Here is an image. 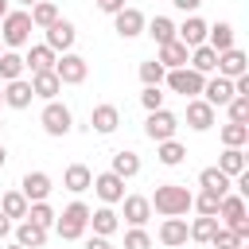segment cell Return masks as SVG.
Returning <instances> with one entry per match:
<instances>
[{"instance_id":"obj_39","label":"cell","mask_w":249,"mask_h":249,"mask_svg":"<svg viewBox=\"0 0 249 249\" xmlns=\"http://www.w3.org/2000/svg\"><path fill=\"white\" fill-rule=\"evenodd\" d=\"M27 218L35 222V226H43V230H51L54 226V210H51V202L43 198V202H27Z\"/></svg>"},{"instance_id":"obj_54","label":"cell","mask_w":249,"mask_h":249,"mask_svg":"<svg viewBox=\"0 0 249 249\" xmlns=\"http://www.w3.org/2000/svg\"><path fill=\"white\" fill-rule=\"evenodd\" d=\"M0 132H4V121H0Z\"/></svg>"},{"instance_id":"obj_6","label":"cell","mask_w":249,"mask_h":249,"mask_svg":"<svg viewBox=\"0 0 249 249\" xmlns=\"http://www.w3.org/2000/svg\"><path fill=\"white\" fill-rule=\"evenodd\" d=\"M175 132H179V117H175L171 109H152V113H148V121H144V136H148L152 144L171 140Z\"/></svg>"},{"instance_id":"obj_13","label":"cell","mask_w":249,"mask_h":249,"mask_svg":"<svg viewBox=\"0 0 249 249\" xmlns=\"http://www.w3.org/2000/svg\"><path fill=\"white\" fill-rule=\"evenodd\" d=\"M117 124H121V109H117V105H109V101L93 105V113H89V128H93L97 136H109V132H117Z\"/></svg>"},{"instance_id":"obj_2","label":"cell","mask_w":249,"mask_h":249,"mask_svg":"<svg viewBox=\"0 0 249 249\" xmlns=\"http://www.w3.org/2000/svg\"><path fill=\"white\" fill-rule=\"evenodd\" d=\"M54 230H58L62 241H78V237L89 230V206H86L82 198H74L62 214H54Z\"/></svg>"},{"instance_id":"obj_20","label":"cell","mask_w":249,"mask_h":249,"mask_svg":"<svg viewBox=\"0 0 249 249\" xmlns=\"http://www.w3.org/2000/svg\"><path fill=\"white\" fill-rule=\"evenodd\" d=\"M89 226H93L97 237H113L121 230V218H117L113 206H97V210H89Z\"/></svg>"},{"instance_id":"obj_25","label":"cell","mask_w":249,"mask_h":249,"mask_svg":"<svg viewBox=\"0 0 249 249\" xmlns=\"http://www.w3.org/2000/svg\"><path fill=\"white\" fill-rule=\"evenodd\" d=\"M121 202H124V222H128V226H144V222L152 218V202H148L144 195H124Z\"/></svg>"},{"instance_id":"obj_49","label":"cell","mask_w":249,"mask_h":249,"mask_svg":"<svg viewBox=\"0 0 249 249\" xmlns=\"http://www.w3.org/2000/svg\"><path fill=\"white\" fill-rule=\"evenodd\" d=\"M4 16H8V0H0V19H4Z\"/></svg>"},{"instance_id":"obj_33","label":"cell","mask_w":249,"mask_h":249,"mask_svg":"<svg viewBox=\"0 0 249 249\" xmlns=\"http://www.w3.org/2000/svg\"><path fill=\"white\" fill-rule=\"evenodd\" d=\"M218 226H222V222H218L214 214H198V218L187 226V233H191V241H202V245H206V241L214 237V230H218Z\"/></svg>"},{"instance_id":"obj_53","label":"cell","mask_w":249,"mask_h":249,"mask_svg":"<svg viewBox=\"0 0 249 249\" xmlns=\"http://www.w3.org/2000/svg\"><path fill=\"white\" fill-rule=\"evenodd\" d=\"M8 249H23V245H8Z\"/></svg>"},{"instance_id":"obj_5","label":"cell","mask_w":249,"mask_h":249,"mask_svg":"<svg viewBox=\"0 0 249 249\" xmlns=\"http://www.w3.org/2000/svg\"><path fill=\"white\" fill-rule=\"evenodd\" d=\"M163 82L171 86V93L198 97V93H202V82H206V74H198V70H191V66H175V70H167V74H163Z\"/></svg>"},{"instance_id":"obj_37","label":"cell","mask_w":249,"mask_h":249,"mask_svg":"<svg viewBox=\"0 0 249 249\" xmlns=\"http://www.w3.org/2000/svg\"><path fill=\"white\" fill-rule=\"evenodd\" d=\"M27 16H31V23H35V27H51V23L58 19V8H54L51 0H35Z\"/></svg>"},{"instance_id":"obj_45","label":"cell","mask_w":249,"mask_h":249,"mask_svg":"<svg viewBox=\"0 0 249 249\" xmlns=\"http://www.w3.org/2000/svg\"><path fill=\"white\" fill-rule=\"evenodd\" d=\"M140 105L152 113V109H163V93H160V86H144V93H140Z\"/></svg>"},{"instance_id":"obj_15","label":"cell","mask_w":249,"mask_h":249,"mask_svg":"<svg viewBox=\"0 0 249 249\" xmlns=\"http://www.w3.org/2000/svg\"><path fill=\"white\" fill-rule=\"evenodd\" d=\"M249 218V210H245V195H222V202H218V222L222 226H237V222H245Z\"/></svg>"},{"instance_id":"obj_56","label":"cell","mask_w":249,"mask_h":249,"mask_svg":"<svg viewBox=\"0 0 249 249\" xmlns=\"http://www.w3.org/2000/svg\"><path fill=\"white\" fill-rule=\"evenodd\" d=\"M105 249H113V245H105Z\"/></svg>"},{"instance_id":"obj_17","label":"cell","mask_w":249,"mask_h":249,"mask_svg":"<svg viewBox=\"0 0 249 249\" xmlns=\"http://www.w3.org/2000/svg\"><path fill=\"white\" fill-rule=\"evenodd\" d=\"M206 19L202 16H187L183 19V27H175V39L183 43V47H198V43H206Z\"/></svg>"},{"instance_id":"obj_35","label":"cell","mask_w":249,"mask_h":249,"mask_svg":"<svg viewBox=\"0 0 249 249\" xmlns=\"http://www.w3.org/2000/svg\"><path fill=\"white\" fill-rule=\"evenodd\" d=\"M144 31L156 39V47H163V43H171V39H175V23H171L167 16H156V19H148V23H144Z\"/></svg>"},{"instance_id":"obj_21","label":"cell","mask_w":249,"mask_h":249,"mask_svg":"<svg viewBox=\"0 0 249 249\" xmlns=\"http://www.w3.org/2000/svg\"><path fill=\"white\" fill-rule=\"evenodd\" d=\"M12 233H16V245H23V249H43V245H47V230L35 226L31 218H23Z\"/></svg>"},{"instance_id":"obj_23","label":"cell","mask_w":249,"mask_h":249,"mask_svg":"<svg viewBox=\"0 0 249 249\" xmlns=\"http://www.w3.org/2000/svg\"><path fill=\"white\" fill-rule=\"evenodd\" d=\"M31 97H35V93H31V82H27V78H16V82L4 86V105H8V109H27Z\"/></svg>"},{"instance_id":"obj_18","label":"cell","mask_w":249,"mask_h":249,"mask_svg":"<svg viewBox=\"0 0 249 249\" xmlns=\"http://www.w3.org/2000/svg\"><path fill=\"white\" fill-rule=\"evenodd\" d=\"M187 241H191V233H187V222H183V218H163V222H160V245L179 249V245H187Z\"/></svg>"},{"instance_id":"obj_27","label":"cell","mask_w":249,"mask_h":249,"mask_svg":"<svg viewBox=\"0 0 249 249\" xmlns=\"http://www.w3.org/2000/svg\"><path fill=\"white\" fill-rule=\"evenodd\" d=\"M54 58H58V54H54L47 43H39V47H31V51L23 54V66H27L31 74H39V70H54Z\"/></svg>"},{"instance_id":"obj_32","label":"cell","mask_w":249,"mask_h":249,"mask_svg":"<svg viewBox=\"0 0 249 249\" xmlns=\"http://www.w3.org/2000/svg\"><path fill=\"white\" fill-rule=\"evenodd\" d=\"M206 47H214V51H230L233 47V23H214V27H206Z\"/></svg>"},{"instance_id":"obj_40","label":"cell","mask_w":249,"mask_h":249,"mask_svg":"<svg viewBox=\"0 0 249 249\" xmlns=\"http://www.w3.org/2000/svg\"><path fill=\"white\" fill-rule=\"evenodd\" d=\"M218 202H222V198H218L214 191H198V195L191 198V206H195L198 214H214V218H218Z\"/></svg>"},{"instance_id":"obj_26","label":"cell","mask_w":249,"mask_h":249,"mask_svg":"<svg viewBox=\"0 0 249 249\" xmlns=\"http://www.w3.org/2000/svg\"><path fill=\"white\" fill-rule=\"evenodd\" d=\"M198 187H202V191H214V195L222 198V195H230L233 179H230L226 171H218V167H202V171H198Z\"/></svg>"},{"instance_id":"obj_55","label":"cell","mask_w":249,"mask_h":249,"mask_svg":"<svg viewBox=\"0 0 249 249\" xmlns=\"http://www.w3.org/2000/svg\"><path fill=\"white\" fill-rule=\"evenodd\" d=\"M23 4H35V0H23Z\"/></svg>"},{"instance_id":"obj_28","label":"cell","mask_w":249,"mask_h":249,"mask_svg":"<svg viewBox=\"0 0 249 249\" xmlns=\"http://www.w3.org/2000/svg\"><path fill=\"white\" fill-rule=\"evenodd\" d=\"M187 66H191V70H198V74H214V66H218V51H214V47H206V43H198V47H191Z\"/></svg>"},{"instance_id":"obj_51","label":"cell","mask_w":249,"mask_h":249,"mask_svg":"<svg viewBox=\"0 0 249 249\" xmlns=\"http://www.w3.org/2000/svg\"><path fill=\"white\" fill-rule=\"evenodd\" d=\"M237 249H249V241H241V245H237Z\"/></svg>"},{"instance_id":"obj_9","label":"cell","mask_w":249,"mask_h":249,"mask_svg":"<svg viewBox=\"0 0 249 249\" xmlns=\"http://www.w3.org/2000/svg\"><path fill=\"white\" fill-rule=\"evenodd\" d=\"M93 195L105 202V206H113V202H121L124 198V179L121 175H113V171H101V175H93Z\"/></svg>"},{"instance_id":"obj_57","label":"cell","mask_w":249,"mask_h":249,"mask_svg":"<svg viewBox=\"0 0 249 249\" xmlns=\"http://www.w3.org/2000/svg\"><path fill=\"white\" fill-rule=\"evenodd\" d=\"M0 51H4V43H0Z\"/></svg>"},{"instance_id":"obj_48","label":"cell","mask_w":249,"mask_h":249,"mask_svg":"<svg viewBox=\"0 0 249 249\" xmlns=\"http://www.w3.org/2000/svg\"><path fill=\"white\" fill-rule=\"evenodd\" d=\"M8 233H12V218H8V214H0V237H8Z\"/></svg>"},{"instance_id":"obj_42","label":"cell","mask_w":249,"mask_h":249,"mask_svg":"<svg viewBox=\"0 0 249 249\" xmlns=\"http://www.w3.org/2000/svg\"><path fill=\"white\" fill-rule=\"evenodd\" d=\"M163 74H167V70H163L156 58L140 62V82H144V86H160V82H163Z\"/></svg>"},{"instance_id":"obj_41","label":"cell","mask_w":249,"mask_h":249,"mask_svg":"<svg viewBox=\"0 0 249 249\" xmlns=\"http://www.w3.org/2000/svg\"><path fill=\"white\" fill-rule=\"evenodd\" d=\"M206 245H210V249H237L241 241H237V233H233L230 226H218V230H214V237H210Z\"/></svg>"},{"instance_id":"obj_14","label":"cell","mask_w":249,"mask_h":249,"mask_svg":"<svg viewBox=\"0 0 249 249\" xmlns=\"http://www.w3.org/2000/svg\"><path fill=\"white\" fill-rule=\"evenodd\" d=\"M214 105H206L202 97H187V124L195 128V132H206V128H214Z\"/></svg>"},{"instance_id":"obj_8","label":"cell","mask_w":249,"mask_h":249,"mask_svg":"<svg viewBox=\"0 0 249 249\" xmlns=\"http://www.w3.org/2000/svg\"><path fill=\"white\" fill-rule=\"evenodd\" d=\"M144 23H148V19H144L140 8H128V4H124L121 12H113V31H117L121 39H136V35H144Z\"/></svg>"},{"instance_id":"obj_11","label":"cell","mask_w":249,"mask_h":249,"mask_svg":"<svg viewBox=\"0 0 249 249\" xmlns=\"http://www.w3.org/2000/svg\"><path fill=\"white\" fill-rule=\"evenodd\" d=\"M198 97H202L206 105H214V109H218V105H226L230 97H237V93H233V78H222V74L206 78V82H202V93H198Z\"/></svg>"},{"instance_id":"obj_4","label":"cell","mask_w":249,"mask_h":249,"mask_svg":"<svg viewBox=\"0 0 249 249\" xmlns=\"http://www.w3.org/2000/svg\"><path fill=\"white\" fill-rule=\"evenodd\" d=\"M39 124H43V132H47V136H66V132L74 128V113L54 97V101H47V105H43Z\"/></svg>"},{"instance_id":"obj_3","label":"cell","mask_w":249,"mask_h":249,"mask_svg":"<svg viewBox=\"0 0 249 249\" xmlns=\"http://www.w3.org/2000/svg\"><path fill=\"white\" fill-rule=\"evenodd\" d=\"M31 31H35V23H31V16L27 12H8L4 19H0V43L4 47H27L31 43Z\"/></svg>"},{"instance_id":"obj_10","label":"cell","mask_w":249,"mask_h":249,"mask_svg":"<svg viewBox=\"0 0 249 249\" xmlns=\"http://www.w3.org/2000/svg\"><path fill=\"white\" fill-rule=\"evenodd\" d=\"M43 31H47V47H51L54 54H66V51L74 47V39H78V31H74L70 19H54V23L43 27Z\"/></svg>"},{"instance_id":"obj_50","label":"cell","mask_w":249,"mask_h":249,"mask_svg":"<svg viewBox=\"0 0 249 249\" xmlns=\"http://www.w3.org/2000/svg\"><path fill=\"white\" fill-rule=\"evenodd\" d=\"M4 160H8V152H4V144H0V167H4Z\"/></svg>"},{"instance_id":"obj_52","label":"cell","mask_w":249,"mask_h":249,"mask_svg":"<svg viewBox=\"0 0 249 249\" xmlns=\"http://www.w3.org/2000/svg\"><path fill=\"white\" fill-rule=\"evenodd\" d=\"M0 105H4V89H0Z\"/></svg>"},{"instance_id":"obj_19","label":"cell","mask_w":249,"mask_h":249,"mask_svg":"<svg viewBox=\"0 0 249 249\" xmlns=\"http://www.w3.org/2000/svg\"><path fill=\"white\" fill-rule=\"evenodd\" d=\"M31 93H35V97H43V101H54V97L62 93L58 74H54V70H39V74H31Z\"/></svg>"},{"instance_id":"obj_34","label":"cell","mask_w":249,"mask_h":249,"mask_svg":"<svg viewBox=\"0 0 249 249\" xmlns=\"http://www.w3.org/2000/svg\"><path fill=\"white\" fill-rule=\"evenodd\" d=\"M23 54H16V51H0V82H16V78H23Z\"/></svg>"},{"instance_id":"obj_30","label":"cell","mask_w":249,"mask_h":249,"mask_svg":"<svg viewBox=\"0 0 249 249\" xmlns=\"http://www.w3.org/2000/svg\"><path fill=\"white\" fill-rule=\"evenodd\" d=\"M156 160H160L163 167H179V163L187 160V148H183L175 136H171V140H160V144H156Z\"/></svg>"},{"instance_id":"obj_46","label":"cell","mask_w":249,"mask_h":249,"mask_svg":"<svg viewBox=\"0 0 249 249\" xmlns=\"http://www.w3.org/2000/svg\"><path fill=\"white\" fill-rule=\"evenodd\" d=\"M93 4H97V8H101V12H109V16H113V12H121V8H124V0H93Z\"/></svg>"},{"instance_id":"obj_7","label":"cell","mask_w":249,"mask_h":249,"mask_svg":"<svg viewBox=\"0 0 249 249\" xmlns=\"http://www.w3.org/2000/svg\"><path fill=\"white\" fill-rule=\"evenodd\" d=\"M54 74H58V82H62V86H82V82H86V74H89V62H86L82 54L66 51V54H58V58H54Z\"/></svg>"},{"instance_id":"obj_24","label":"cell","mask_w":249,"mask_h":249,"mask_svg":"<svg viewBox=\"0 0 249 249\" xmlns=\"http://www.w3.org/2000/svg\"><path fill=\"white\" fill-rule=\"evenodd\" d=\"M89 183H93V171H89L86 163H70V167L62 171V187H66L70 195H82V191H89Z\"/></svg>"},{"instance_id":"obj_43","label":"cell","mask_w":249,"mask_h":249,"mask_svg":"<svg viewBox=\"0 0 249 249\" xmlns=\"http://www.w3.org/2000/svg\"><path fill=\"white\" fill-rule=\"evenodd\" d=\"M121 249H152L148 230H144V226H132V230L124 233V245H121Z\"/></svg>"},{"instance_id":"obj_36","label":"cell","mask_w":249,"mask_h":249,"mask_svg":"<svg viewBox=\"0 0 249 249\" xmlns=\"http://www.w3.org/2000/svg\"><path fill=\"white\" fill-rule=\"evenodd\" d=\"M218 171H226L230 179L241 175V171H245V152H241V148H226V152L218 156Z\"/></svg>"},{"instance_id":"obj_44","label":"cell","mask_w":249,"mask_h":249,"mask_svg":"<svg viewBox=\"0 0 249 249\" xmlns=\"http://www.w3.org/2000/svg\"><path fill=\"white\" fill-rule=\"evenodd\" d=\"M226 113H230V121L249 124V97H230V101H226Z\"/></svg>"},{"instance_id":"obj_29","label":"cell","mask_w":249,"mask_h":249,"mask_svg":"<svg viewBox=\"0 0 249 249\" xmlns=\"http://www.w3.org/2000/svg\"><path fill=\"white\" fill-rule=\"evenodd\" d=\"M113 175H121V179H132V175H140V156L132 152V148H121V152H113V167H109Z\"/></svg>"},{"instance_id":"obj_1","label":"cell","mask_w":249,"mask_h":249,"mask_svg":"<svg viewBox=\"0 0 249 249\" xmlns=\"http://www.w3.org/2000/svg\"><path fill=\"white\" fill-rule=\"evenodd\" d=\"M191 198H195V195H191L183 183H160L148 202H152V210L163 214V218H183V214L191 210Z\"/></svg>"},{"instance_id":"obj_31","label":"cell","mask_w":249,"mask_h":249,"mask_svg":"<svg viewBox=\"0 0 249 249\" xmlns=\"http://www.w3.org/2000/svg\"><path fill=\"white\" fill-rule=\"evenodd\" d=\"M218 136H222L226 148H245V144H249V124H241V121H226V124L218 128Z\"/></svg>"},{"instance_id":"obj_47","label":"cell","mask_w":249,"mask_h":249,"mask_svg":"<svg viewBox=\"0 0 249 249\" xmlns=\"http://www.w3.org/2000/svg\"><path fill=\"white\" fill-rule=\"evenodd\" d=\"M171 4H175V8H179V12H191V16H195V12H198V4H202V0H171Z\"/></svg>"},{"instance_id":"obj_38","label":"cell","mask_w":249,"mask_h":249,"mask_svg":"<svg viewBox=\"0 0 249 249\" xmlns=\"http://www.w3.org/2000/svg\"><path fill=\"white\" fill-rule=\"evenodd\" d=\"M0 214H8V218H27V198H23L19 191H4V198H0Z\"/></svg>"},{"instance_id":"obj_22","label":"cell","mask_w":249,"mask_h":249,"mask_svg":"<svg viewBox=\"0 0 249 249\" xmlns=\"http://www.w3.org/2000/svg\"><path fill=\"white\" fill-rule=\"evenodd\" d=\"M187 58H191V47H183L179 39H171V43H163V47H160V54H156V62H160L163 70H175V66H187Z\"/></svg>"},{"instance_id":"obj_12","label":"cell","mask_w":249,"mask_h":249,"mask_svg":"<svg viewBox=\"0 0 249 249\" xmlns=\"http://www.w3.org/2000/svg\"><path fill=\"white\" fill-rule=\"evenodd\" d=\"M222 78H237V74H249V54L241 47H230V51H218V66H214Z\"/></svg>"},{"instance_id":"obj_16","label":"cell","mask_w":249,"mask_h":249,"mask_svg":"<svg viewBox=\"0 0 249 249\" xmlns=\"http://www.w3.org/2000/svg\"><path fill=\"white\" fill-rule=\"evenodd\" d=\"M19 195H23L27 202H43V198L51 195V175H47V171H27L23 183H19Z\"/></svg>"}]
</instances>
